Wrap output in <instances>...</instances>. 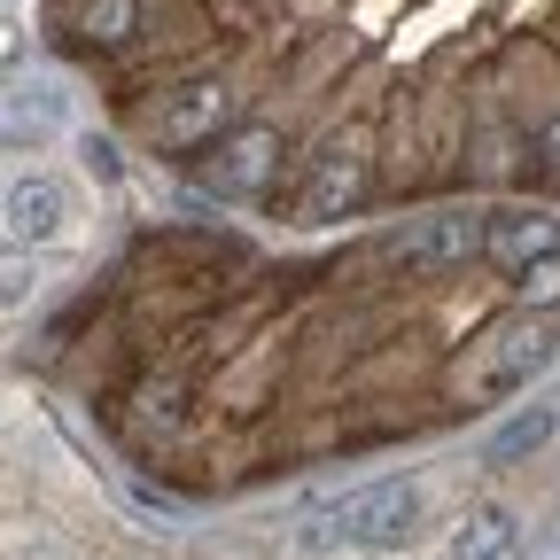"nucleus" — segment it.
<instances>
[{"mask_svg":"<svg viewBox=\"0 0 560 560\" xmlns=\"http://www.w3.org/2000/svg\"><path fill=\"white\" fill-rule=\"evenodd\" d=\"M552 350H560V319L552 312H499V319H482V335L467 342V366H459V397L467 405H499L514 389H529L545 366H552Z\"/></svg>","mask_w":560,"mask_h":560,"instance_id":"1","label":"nucleus"},{"mask_svg":"<svg viewBox=\"0 0 560 560\" xmlns=\"http://www.w3.org/2000/svg\"><path fill=\"white\" fill-rule=\"evenodd\" d=\"M234 109H242V94L226 79H187V86L156 94V109L140 117V132H149L164 156H187V149H202V140L219 149V140L234 132Z\"/></svg>","mask_w":560,"mask_h":560,"instance_id":"2","label":"nucleus"},{"mask_svg":"<svg viewBox=\"0 0 560 560\" xmlns=\"http://www.w3.org/2000/svg\"><path fill=\"white\" fill-rule=\"evenodd\" d=\"M420 482H366V490H350V499L335 506V529L342 545H359V552H389L420 529Z\"/></svg>","mask_w":560,"mask_h":560,"instance_id":"3","label":"nucleus"},{"mask_svg":"<svg viewBox=\"0 0 560 560\" xmlns=\"http://www.w3.org/2000/svg\"><path fill=\"white\" fill-rule=\"evenodd\" d=\"M482 242H490V219H475V210H436V219L389 234V257H397L405 272H444V265L482 257Z\"/></svg>","mask_w":560,"mask_h":560,"instance_id":"4","label":"nucleus"},{"mask_svg":"<svg viewBox=\"0 0 560 560\" xmlns=\"http://www.w3.org/2000/svg\"><path fill=\"white\" fill-rule=\"evenodd\" d=\"M280 172V125H234L219 140V156L202 164V187L210 195H265Z\"/></svg>","mask_w":560,"mask_h":560,"instance_id":"5","label":"nucleus"},{"mask_svg":"<svg viewBox=\"0 0 560 560\" xmlns=\"http://www.w3.org/2000/svg\"><path fill=\"white\" fill-rule=\"evenodd\" d=\"M366 187H374V164L359 149H327V156H312V172L296 187V210L304 219H342V210L366 202Z\"/></svg>","mask_w":560,"mask_h":560,"instance_id":"6","label":"nucleus"},{"mask_svg":"<svg viewBox=\"0 0 560 560\" xmlns=\"http://www.w3.org/2000/svg\"><path fill=\"white\" fill-rule=\"evenodd\" d=\"M552 249H560V219H545V210H499V219H490V242H482V257L499 272H529Z\"/></svg>","mask_w":560,"mask_h":560,"instance_id":"7","label":"nucleus"},{"mask_svg":"<svg viewBox=\"0 0 560 560\" xmlns=\"http://www.w3.org/2000/svg\"><path fill=\"white\" fill-rule=\"evenodd\" d=\"M62 219H70V202H62V187H55L47 172H32V179L9 187V234H16V242H55Z\"/></svg>","mask_w":560,"mask_h":560,"instance_id":"8","label":"nucleus"},{"mask_svg":"<svg viewBox=\"0 0 560 560\" xmlns=\"http://www.w3.org/2000/svg\"><path fill=\"white\" fill-rule=\"evenodd\" d=\"M514 545H522V514L499 506V499H490V506H467V522L452 529V560H506Z\"/></svg>","mask_w":560,"mask_h":560,"instance_id":"9","label":"nucleus"},{"mask_svg":"<svg viewBox=\"0 0 560 560\" xmlns=\"http://www.w3.org/2000/svg\"><path fill=\"white\" fill-rule=\"evenodd\" d=\"M79 47H132L149 24V0H79Z\"/></svg>","mask_w":560,"mask_h":560,"instance_id":"10","label":"nucleus"},{"mask_svg":"<svg viewBox=\"0 0 560 560\" xmlns=\"http://www.w3.org/2000/svg\"><path fill=\"white\" fill-rule=\"evenodd\" d=\"M552 429H560V412H552V405H529V412L499 420V436L482 444V467H514V459L545 452V444H552Z\"/></svg>","mask_w":560,"mask_h":560,"instance_id":"11","label":"nucleus"},{"mask_svg":"<svg viewBox=\"0 0 560 560\" xmlns=\"http://www.w3.org/2000/svg\"><path fill=\"white\" fill-rule=\"evenodd\" d=\"M467 156H475L482 179H499V172H514V164L529 156V132H514V125H475V132H467Z\"/></svg>","mask_w":560,"mask_h":560,"instance_id":"12","label":"nucleus"},{"mask_svg":"<svg viewBox=\"0 0 560 560\" xmlns=\"http://www.w3.org/2000/svg\"><path fill=\"white\" fill-rule=\"evenodd\" d=\"M514 289H522V304H529V312H552V319H560V249H552L545 265H529Z\"/></svg>","mask_w":560,"mask_h":560,"instance_id":"13","label":"nucleus"},{"mask_svg":"<svg viewBox=\"0 0 560 560\" xmlns=\"http://www.w3.org/2000/svg\"><path fill=\"white\" fill-rule=\"evenodd\" d=\"M529 156H537L545 172H560V109H552V117H545V125L529 132Z\"/></svg>","mask_w":560,"mask_h":560,"instance_id":"14","label":"nucleus"},{"mask_svg":"<svg viewBox=\"0 0 560 560\" xmlns=\"http://www.w3.org/2000/svg\"><path fill=\"white\" fill-rule=\"evenodd\" d=\"M86 172L94 179H117V149H109V140H86Z\"/></svg>","mask_w":560,"mask_h":560,"instance_id":"15","label":"nucleus"},{"mask_svg":"<svg viewBox=\"0 0 560 560\" xmlns=\"http://www.w3.org/2000/svg\"><path fill=\"white\" fill-rule=\"evenodd\" d=\"M32 280H39V272H32L24 257H9V304H24V296H32Z\"/></svg>","mask_w":560,"mask_h":560,"instance_id":"16","label":"nucleus"}]
</instances>
